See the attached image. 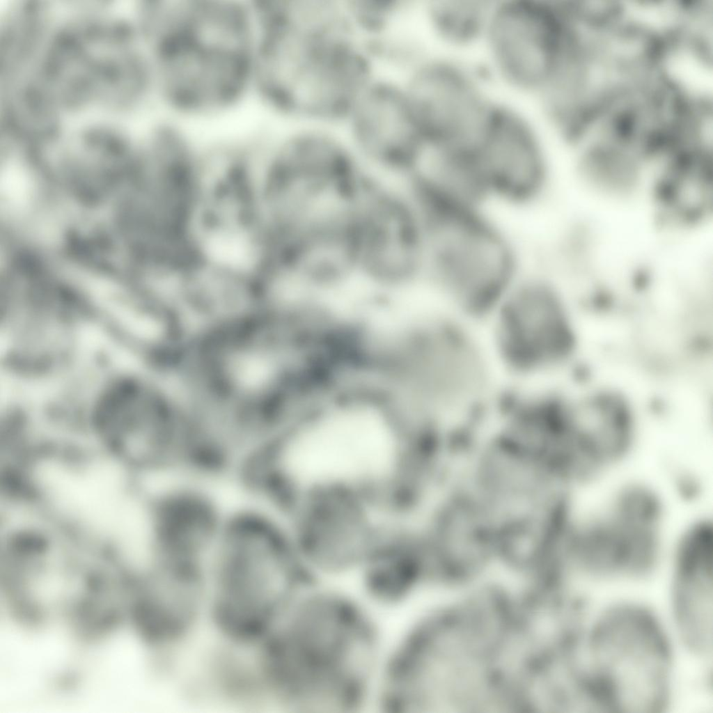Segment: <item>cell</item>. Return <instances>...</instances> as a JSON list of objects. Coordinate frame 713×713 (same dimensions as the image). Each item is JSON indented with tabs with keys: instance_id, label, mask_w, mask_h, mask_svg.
<instances>
[{
	"instance_id": "6da1fadb",
	"label": "cell",
	"mask_w": 713,
	"mask_h": 713,
	"mask_svg": "<svg viewBox=\"0 0 713 713\" xmlns=\"http://www.w3.org/2000/svg\"><path fill=\"white\" fill-rule=\"evenodd\" d=\"M368 613L342 593L299 591L259 643L269 691L305 712H346L373 688L377 636Z\"/></svg>"
},
{
	"instance_id": "7a4b0ae2",
	"label": "cell",
	"mask_w": 713,
	"mask_h": 713,
	"mask_svg": "<svg viewBox=\"0 0 713 713\" xmlns=\"http://www.w3.org/2000/svg\"><path fill=\"white\" fill-rule=\"evenodd\" d=\"M161 10L163 88L177 115L215 118L253 92L257 33L252 3L173 0Z\"/></svg>"
},
{
	"instance_id": "3957f363",
	"label": "cell",
	"mask_w": 713,
	"mask_h": 713,
	"mask_svg": "<svg viewBox=\"0 0 713 713\" xmlns=\"http://www.w3.org/2000/svg\"><path fill=\"white\" fill-rule=\"evenodd\" d=\"M379 72L347 22L284 19L260 37L255 91L282 123L339 125Z\"/></svg>"
},
{
	"instance_id": "277c9868",
	"label": "cell",
	"mask_w": 713,
	"mask_h": 713,
	"mask_svg": "<svg viewBox=\"0 0 713 713\" xmlns=\"http://www.w3.org/2000/svg\"><path fill=\"white\" fill-rule=\"evenodd\" d=\"M681 653L662 611L624 593L586 609L574 659L600 712H656L673 703Z\"/></svg>"
},
{
	"instance_id": "5b68a950",
	"label": "cell",
	"mask_w": 713,
	"mask_h": 713,
	"mask_svg": "<svg viewBox=\"0 0 713 713\" xmlns=\"http://www.w3.org/2000/svg\"><path fill=\"white\" fill-rule=\"evenodd\" d=\"M304 576L282 521L265 510L230 513L209 567L208 606L221 633L258 643L299 590Z\"/></svg>"
},
{
	"instance_id": "8992f818",
	"label": "cell",
	"mask_w": 713,
	"mask_h": 713,
	"mask_svg": "<svg viewBox=\"0 0 713 713\" xmlns=\"http://www.w3.org/2000/svg\"><path fill=\"white\" fill-rule=\"evenodd\" d=\"M666 526V504L657 487L624 482L601 507L577 512L570 543L574 572L595 588L642 583L663 567Z\"/></svg>"
},
{
	"instance_id": "52a82bcc",
	"label": "cell",
	"mask_w": 713,
	"mask_h": 713,
	"mask_svg": "<svg viewBox=\"0 0 713 713\" xmlns=\"http://www.w3.org/2000/svg\"><path fill=\"white\" fill-rule=\"evenodd\" d=\"M423 280L464 304L499 301L529 266L519 239L493 210L428 216Z\"/></svg>"
},
{
	"instance_id": "ba28073f",
	"label": "cell",
	"mask_w": 713,
	"mask_h": 713,
	"mask_svg": "<svg viewBox=\"0 0 713 713\" xmlns=\"http://www.w3.org/2000/svg\"><path fill=\"white\" fill-rule=\"evenodd\" d=\"M565 6L551 0L492 1L476 61L499 95L531 106L571 41Z\"/></svg>"
},
{
	"instance_id": "9c48e42d",
	"label": "cell",
	"mask_w": 713,
	"mask_h": 713,
	"mask_svg": "<svg viewBox=\"0 0 713 713\" xmlns=\"http://www.w3.org/2000/svg\"><path fill=\"white\" fill-rule=\"evenodd\" d=\"M395 75L425 143L447 150L469 153L503 100L476 58L423 49Z\"/></svg>"
},
{
	"instance_id": "30bf717a",
	"label": "cell",
	"mask_w": 713,
	"mask_h": 713,
	"mask_svg": "<svg viewBox=\"0 0 713 713\" xmlns=\"http://www.w3.org/2000/svg\"><path fill=\"white\" fill-rule=\"evenodd\" d=\"M353 233L361 283L382 292L422 283L427 224L400 182L377 176L370 179L356 206Z\"/></svg>"
},
{
	"instance_id": "8fae6325",
	"label": "cell",
	"mask_w": 713,
	"mask_h": 713,
	"mask_svg": "<svg viewBox=\"0 0 713 713\" xmlns=\"http://www.w3.org/2000/svg\"><path fill=\"white\" fill-rule=\"evenodd\" d=\"M375 503L357 489L335 486L313 489L298 500L285 523L306 574L360 572L386 531Z\"/></svg>"
},
{
	"instance_id": "7c38bea8",
	"label": "cell",
	"mask_w": 713,
	"mask_h": 713,
	"mask_svg": "<svg viewBox=\"0 0 713 713\" xmlns=\"http://www.w3.org/2000/svg\"><path fill=\"white\" fill-rule=\"evenodd\" d=\"M557 141L529 106L503 99L471 152L489 206L540 205L551 187Z\"/></svg>"
},
{
	"instance_id": "4fadbf2b",
	"label": "cell",
	"mask_w": 713,
	"mask_h": 713,
	"mask_svg": "<svg viewBox=\"0 0 713 713\" xmlns=\"http://www.w3.org/2000/svg\"><path fill=\"white\" fill-rule=\"evenodd\" d=\"M339 127L365 168L399 180L425 142L401 79L380 71L364 88Z\"/></svg>"
},
{
	"instance_id": "5bb4252c",
	"label": "cell",
	"mask_w": 713,
	"mask_h": 713,
	"mask_svg": "<svg viewBox=\"0 0 713 713\" xmlns=\"http://www.w3.org/2000/svg\"><path fill=\"white\" fill-rule=\"evenodd\" d=\"M663 613L685 657L707 665L713 648V522L697 517L670 539Z\"/></svg>"
},
{
	"instance_id": "9a60e30c",
	"label": "cell",
	"mask_w": 713,
	"mask_h": 713,
	"mask_svg": "<svg viewBox=\"0 0 713 713\" xmlns=\"http://www.w3.org/2000/svg\"><path fill=\"white\" fill-rule=\"evenodd\" d=\"M499 334L511 361L533 368L561 362L574 345L561 297L548 274L530 267L499 300Z\"/></svg>"
},
{
	"instance_id": "2e32d148",
	"label": "cell",
	"mask_w": 713,
	"mask_h": 713,
	"mask_svg": "<svg viewBox=\"0 0 713 713\" xmlns=\"http://www.w3.org/2000/svg\"><path fill=\"white\" fill-rule=\"evenodd\" d=\"M492 1H416V24L426 49L476 58L488 22Z\"/></svg>"
},
{
	"instance_id": "e0dca14e",
	"label": "cell",
	"mask_w": 713,
	"mask_h": 713,
	"mask_svg": "<svg viewBox=\"0 0 713 713\" xmlns=\"http://www.w3.org/2000/svg\"><path fill=\"white\" fill-rule=\"evenodd\" d=\"M712 178L705 160L684 157L673 160L657 183L659 202L682 220L697 219L710 207Z\"/></svg>"
},
{
	"instance_id": "ac0fdd59",
	"label": "cell",
	"mask_w": 713,
	"mask_h": 713,
	"mask_svg": "<svg viewBox=\"0 0 713 713\" xmlns=\"http://www.w3.org/2000/svg\"><path fill=\"white\" fill-rule=\"evenodd\" d=\"M671 485L676 496L687 503H694L704 492L702 476L695 470L680 468L674 471Z\"/></svg>"
}]
</instances>
